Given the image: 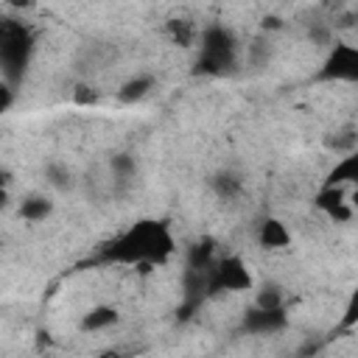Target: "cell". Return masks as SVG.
<instances>
[{"mask_svg":"<svg viewBox=\"0 0 358 358\" xmlns=\"http://www.w3.org/2000/svg\"><path fill=\"white\" fill-rule=\"evenodd\" d=\"M165 31H168L171 42L179 45V48H196V42H199V28H196V22H190V20H185V17L168 20V22H165Z\"/></svg>","mask_w":358,"mask_h":358,"instance_id":"e0dca14e","label":"cell"},{"mask_svg":"<svg viewBox=\"0 0 358 358\" xmlns=\"http://www.w3.org/2000/svg\"><path fill=\"white\" fill-rule=\"evenodd\" d=\"M255 238H257V246L266 249V252H282L291 246V229L282 218L277 215H266L260 218L257 229H255Z\"/></svg>","mask_w":358,"mask_h":358,"instance_id":"9c48e42d","label":"cell"},{"mask_svg":"<svg viewBox=\"0 0 358 358\" xmlns=\"http://www.w3.org/2000/svg\"><path fill=\"white\" fill-rule=\"evenodd\" d=\"M34 59V34L28 25L17 20H6L0 28V67L3 81L11 87H22V78Z\"/></svg>","mask_w":358,"mask_h":358,"instance_id":"3957f363","label":"cell"},{"mask_svg":"<svg viewBox=\"0 0 358 358\" xmlns=\"http://www.w3.org/2000/svg\"><path fill=\"white\" fill-rule=\"evenodd\" d=\"M238 64H241V42H238L235 31L224 22L204 25L199 31V42H196L193 73L221 78V76H232L238 70Z\"/></svg>","mask_w":358,"mask_h":358,"instance_id":"7a4b0ae2","label":"cell"},{"mask_svg":"<svg viewBox=\"0 0 358 358\" xmlns=\"http://www.w3.org/2000/svg\"><path fill=\"white\" fill-rule=\"evenodd\" d=\"M319 84H358V45L347 39H336L313 73Z\"/></svg>","mask_w":358,"mask_h":358,"instance_id":"5b68a950","label":"cell"},{"mask_svg":"<svg viewBox=\"0 0 358 358\" xmlns=\"http://www.w3.org/2000/svg\"><path fill=\"white\" fill-rule=\"evenodd\" d=\"M42 173H45V182H48L53 190H59V193H70V190H76V185H78L76 171H73L67 162H62V159L45 162Z\"/></svg>","mask_w":358,"mask_h":358,"instance_id":"2e32d148","label":"cell"},{"mask_svg":"<svg viewBox=\"0 0 358 358\" xmlns=\"http://www.w3.org/2000/svg\"><path fill=\"white\" fill-rule=\"evenodd\" d=\"M358 324V285L350 291L347 302H344V310H341V319H338V330H350Z\"/></svg>","mask_w":358,"mask_h":358,"instance_id":"ffe728a7","label":"cell"},{"mask_svg":"<svg viewBox=\"0 0 358 358\" xmlns=\"http://www.w3.org/2000/svg\"><path fill=\"white\" fill-rule=\"evenodd\" d=\"M324 185H341V187H358V148L347 151L324 176Z\"/></svg>","mask_w":358,"mask_h":358,"instance_id":"5bb4252c","label":"cell"},{"mask_svg":"<svg viewBox=\"0 0 358 358\" xmlns=\"http://www.w3.org/2000/svg\"><path fill=\"white\" fill-rule=\"evenodd\" d=\"M210 190L221 204H235L243 196V179L235 171H218L210 176Z\"/></svg>","mask_w":358,"mask_h":358,"instance_id":"4fadbf2b","label":"cell"},{"mask_svg":"<svg viewBox=\"0 0 358 358\" xmlns=\"http://www.w3.org/2000/svg\"><path fill=\"white\" fill-rule=\"evenodd\" d=\"M308 42H313L316 48H330L336 39H333V31H330V25L327 22H322V20H316V22H310L308 25Z\"/></svg>","mask_w":358,"mask_h":358,"instance_id":"d6986e66","label":"cell"},{"mask_svg":"<svg viewBox=\"0 0 358 358\" xmlns=\"http://www.w3.org/2000/svg\"><path fill=\"white\" fill-rule=\"evenodd\" d=\"M73 103H78V106H95L98 103V90L92 84H87V81H78L73 87Z\"/></svg>","mask_w":358,"mask_h":358,"instance_id":"44dd1931","label":"cell"},{"mask_svg":"<svg viewBox=\"0 0 358 358\" xmlns=\"http://www.w3.org/2000/svg\"><path fill=\"white\" fill-rule=\"evenodd\" d=\"M120 322V310L115 305H106V302H98V305H90L81 319H78V330L81 333H103L109 327H115Z\"/></svg>","mask_w":358,"mask_h":358,"instance_id":"8fae6325","label":"cell"},{"mask_svg":"<svg viewBox=\"0 0 358 358\" xmlns=\"http://www.w3.org/2000/svg\"><path fill=\"white\" fill-rule=\"evenodd\" d=\"M176 255V238L168 221L162 218H137L112 241H106L98 252V263L103 266H134L154 268L165 266Z\"/></svg>","mask_w":358,"mask_h":358,"instance_id":"6da1fadb","label":"cell"},{"mask_svg":"<svg viewBox=\"0 0 358 358\" xmlns=\"http://www.w3.org/2000/svg\"><path fill=\"white\" fill-rule=\"evenodd\" d=\"M285 327H288L285 308H257V305H252L241 319V330L246 336H277Z\"/></svg>","mask_w":358,"mask_h":358,"instance_id":"8992f818","label":"cell"},{"mask_svg":"<svg viewBox=\"0 0 358 358\" xmlns=\"http://www.w3.org/2000/svg\"><path fill=\"white\" fill-rule=\"evenodd\" d=\"M252 305H257V308H285V291H282V285H277V282H260L257 288H255V302Z\"/></svg>","mask_w":358,"mask_h":358,"instance_id":"ac0fdd59","label":"cell"},{"mask_svg":"<svg viewBox=\"0 0 358 358\" xmlns=\"http://www.w3.org/2000/svg\"><path fill=\"white\" fill-rule=\"evenodd\" d=\"M140 173V165H137V157L131 151H115L109 157V190L112 193H126L134 187V179Z\"/></svg>","mask_w":358,"mask_h":358,"instance_id":"ba28073f","label":"cell"},{"mask_svg":"<svg viewBox=\"0 0 358 358\" xmlns=\"http://www.w3.org/2000/svg\"><path fill=\"white\" fill-rule=\"evenodd\" d=\"M218 257V249H215V241L210 235H201L196 238L187 249H185V266L187 268H210Z\"/></svg>","mask_w":358,"mask_h":358,"instance_id":"9a60e30c","label":"cell"},{"mask_svg":"<svg viewBox=\"0 0 358 358\" xmlns=\"http://www.w3.org/2000/svg\"><path fill=\"white\" fill-rule=\"evenodd\" d=\"M347 187L341 185H322L319 193L313 196V207L322 210L333 224H347L355 213V207L347 201Z\"/></svg>","mask_w":358,"mask_h":358,"instance_id":"52a82bcc","label":"cell"},{"mask_svg":"<svg viewBox=\"0 0 358 358\" xmlns=\"http://www.w3.org/2000/svg\"><path fill=\"white\" fill-rule=\"evenodd\" d=\"M53 213H56V201L48 193H39V190H31V193L20 196V201H17V215L28 224H42Z\"/></svg>","mask_w":358,"mask_h":358,"instance_id":"30bf717a","label":"cell"},{"mask_svg":"<svg viewBox=\"0 0 358 358\" xmlns=\"http://www.w3.org/2000/svg\"><path fill=\"white\" fill-rule=\"evenodd\" d=\"M6 6H8L11 11H28V8L36 6V0H6Z\"/></svg>","mask_w":358,"mask_h":358,"instance_id":"7402d4cb","label":"cell"},{"mask_svg":"<svg viewBox=\"0 0 358 358\" xmlns=\"http://www.w3.org/2000/svg\"><path fill=\"white\" fill-rule=\"evenodd\" d=\"M255 291V277L249 263L241 255H218L207 271V294L210 299L224 294H243Z\"/></svg>","mask_w":358,"mask_h":358,"instance_id":"277c9868","label":"cell"},{"mask_svg":"<svg viewBox=\"0 0 358 358\" xmlns=\"http://www.w3.org/2000/svg\"><path fill=\"white\" fill-rule=\"evenodd\" d=\"M157 87V76L154 73H134L129 76L117 90H115V98L126 106H134L140 101H145L151 95V90Z\"/></svg>","mask_w":358,"mask_h":358,"instance_id":"7c38bea8","label":"cell"},{"mask_svg":"<svg viewBox=\"0 0 358 358\" xmlns=\"http://www.w3.org/2000/svg\"><path fill=\"white\" fill-rule=\"evenodd\" d=\"M350 204L358 210V187H352V193H350Z\"/></svg>","mask_w":358,"mask_h":358,"instance_id":"603a6c76","label":"cell"}]
</instances>
